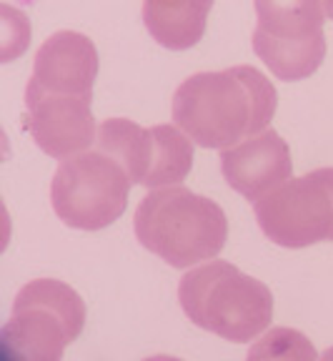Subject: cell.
Here are the masks:
<instances>
[{
    "label": "cell",
    "mask_w": 333,
    "mask_h": 361,
    "mask_svg": "<svg viewBox=\"0 0 333 361\" xmlns=\"http://www.w3.org/2000/svg\"><path fill=\"white\" fill-rule=\"evenodd\" d=\"M276 88L258 68L196 73L175 88L173 121L201 148H228L271 128Z\"/></svg>",
    "instance_id": "1"
},
{
    "label": "cell",
    "mask_w": 333,
    "mask_h": 361,
    "mask_svg": "<svg viewBox=\"0 0 333 361\" xmlns=\"http://www.w3.org/2000/svg\"><path fill=\"white\" fill-rule=\"evenodd\" d=\"M133 226L141 246L173 269L215 259L228 241L226 211L178 183L151 188Z\"/></svg>",
    "instance_id": "2"
},
{
    "label": "cell",
    "mask_w": 333,
    "mask_h": 361,
    "mask_svg": "<svg viewBox=\"0 0 333 361\" xmlns=\"http://www.w3.org/2000/svg\"><path fill=\"white\" fill-rule=\"evenodd\" d=\"M186 316L226 341H253L273 322V293L228 261H208L188 271L178 286Z\"/></svg>",
    "instance_id": "3"
},
{
    "label": "cell",
    "mask_w": 333,
    "mask_h": 361,
    "mask_svg": "<svg viewBox=\"0 0 333 361\" xmlns=\"http://www.w3.org/2000/svg\"><path fill=\"white\" fill-rule=\"evenodd\" d=\"M130 186L123 164L96 146L61 161L51 186L53 211L70 228L101 231L123 216Z\"/></svg>",
    "instance_id": "4"
},
{
    "label": "cell",
    "mask_w": 333,
    "mask_h": 361,
    "mask_svg": "<svg viewBox=\"0 0 333 361\" xmlns=\"http://www.w3.org/2000/svg\"><path fill=\"white\" fill-rule=\"evenodd\" d=\"M85 324L83 299L53 279L33 281L20 291L11 322L3 326V346L25 361H56L80 336Z\"/></svg>",
    "instance_id": "5"
},
{
    "label": "cell",
    "mask_w": 333,
    "mask_h": 361,
    "mask_svg": "<svg viewBox=\"0 0 333 361\" xmlns=\"http://www.w3.org/2000/svg\"><path fill=\"white\" fill-rule=\"evenodd\" d=\"M321 0H256L253 51L281 80H303L326 58Z\"/></svg>",
    "instance_id": "6"
},
{
    "label": "cell",
    "mask_w": 333,
    "mask_h": 361,
    "mask_svg": "<svg viewBox=\"0 0 333 361\" xmlns=\"http://www.w3.org/2000/svg\"><path fill=\"white\" fill-rule=\"evenodd\" d=\"M96 146L118 158L133 183L148 188L175 186L193 166V138L170 123L143 128L128 118H108L98 126Z\"/></svg>",
    "instance_id": "7"
},
{
    "label": "cell",
    "mask_w": 333,
    "mask_h": 361,
    "mask_svg": "<svg viewBox=\"0 0 333 361\" xmlns=\"http://www.w3.org/2000/svg\"><path fill=\"white\" fill-rule=\"evenodd\" d=\"M260 231L286 248L333 241V169L288 178L253 203Z\"/></svg>",
    "instance_id": "8"
},
{
    "label": "cell",
    "mask_w": 333,
    "mask_h": 361,
    "mask_svg": "<svg viewBox=\"0 0 333 361\" xmlns=\"http://www.w3.org/2000/svg\"><path fill=\"white\" fill-rule=\"evenodd\" d=\"M91 101L93 96H53L28 88L23 126L40 151L65 161L96 143L98 126Z\"/></svg>",
    "instance_id": "9"
},
{
    "label": "cell",
    "mask_w": 333,
    "mask_h": 361,
    "mask_svg": "<svg viewBox=\"0 0 333 361\" xmlns=\"http://www.w3.org/2000/svg\"><path fill=\"white\" fill-rule=\"evenodd\" d=\"M220 171L228 186L249 201H258L294 173L288 143L273 128L220 151Z\"/></svg>",
    "instance_id": "10"
},
{
    "label": "cell",
    "mask_w": 333,
    "mask_h": 361,
    "mask_svg": "<svg viewBox=\"0 0 333 361\" xmlns=\"http://www.w3.org/2000/svg\"><path fill=\"white\" fill-rule=\"evenodd\" d=\"M98 51L93 40L75 30H61L40 45L28 88L53 96H93Z\"/></svg>",
    "instance_id": "11"
},
{
    "label": "cell",
    "mask_w": 333,
    "mask_h": 361,
    "mask_svg": "<svg viewBox=\"0 0 333 361\" xmlns=\"http://www.w3.org/2000/svg\"><path fill=\"white\" fill-rule=\"evenodd\" d=\"M213 0H143L148 33L168 51H188L206 35Z\"/></svg>",
    "instance_id": "12"
},
{
    "label": "cell",
    "mask_w": 333,
    "mask_h": 361,
    "mask_svg": "<svg viewBox=\"0 0 333 361\" xmlns=\"http://www.w3.org/2000/svg\"><path fill=\"white\" fill-rule=\"evenodd\" d=\"M323 3V11H326V16L333 20V0H321Z\"/></svg>",
    "instance_id": "13"
}]
</instances>
